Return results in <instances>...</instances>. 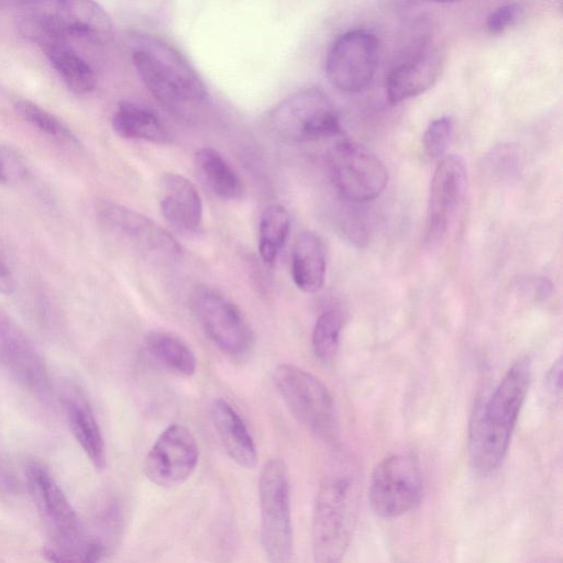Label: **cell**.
Wrapping results in <instances>:
<instances>
[{
  "label": "cell",
  "instance_id": "836d02e7",
  "mask_svg": "<svg viewBox=\"0 0 563 563\" xmlns=\"http://www.w3.org/2000/svg\"><path fill=\"white\" fill-rule=\"evenodd\" d=\"M561 374L562 363L561 360H559L555 364H553L552 368L548 373L547 378L548 386L553 394L561 391Z\"/></svg>",
  "mask_w": 563,
  "mask_h": 563
},
{
  "label": "cell",
  "instance_id": "9a60e30c",
  "mask_svg": "<svg viewBox=\"0 0 563 563\" xmlns=\"http://www.w3.org/2000/svg\"><path fill=\"white\" fill-rule=\"evenodd\" d=\"M444 67L441 49L427 37L413 43L386 77V93L391 103H400L430 89Z\"/></svg>",
  "mask_w": 563,
  "mask_h": 563
},
{
  "label": "cell",
  "instance_id": "d4e9b609",
  "mask_svg": "<svg viewBox=\"0 0 563 563\" xmlns=\"http://www.w3.org/2000/svg\"><path fill=\"white\" fill-rule=\"evenodd\" d=\"M53 68L74 92L84 95L96 87V76L90 65L67 44L44 51Z\"/></svg>",
  "mask_w": 563,
  "mask_h": 563
},
{
  "label": "cell",
  "instance_id": "9c48e42d",
  "mask_svg": "<svg viewBox=\"0 0 563 563\" xmlns=\"http://www.w3.org/2000/svg\"><path fill=\"white\" fill-rule=\"evenodd\" d=\"M422 494L419 466L409 455L385 457L372 473L368 503L377 517L396 518L415 509L421 503Z\"/></svg>",
  "mask_w": 563,
  "mask_h": 563
},
{
  "label": "cell",
  "instance_id": "4fadbf2b",
  "mask_svg": "<svg viewBox=\"0 0 563 563\" xmlns=\"http://www.w3.org/2000/svg\"><path fill=\"white\" fill-rule=\"evenodd\" d=\"M199 460V448L192 432L173 423L155 440L144 460L145 476L163 488L184 484L194 473Z\"/></svg>",
  "mask_w": 563,
  "mask_h": 563
},
{
  "label": "cell",
  "instance_id": "ba28073f",
  "mask_svg": "<svg viewBox=\"0 0 563 563\" xmlns=\"http://www.w3.org/2000/svg\"><path fill=\"white\" fill-rule=\"evenodd\" d=\"M273 377L286 406L301 424L321 437L334 433V402L321 380L294 364H279Z\"/></svg>",
  "mask_w": 563,
  "mask_h": 563
},
{
  "label": "cell",
  "instance_id": "44dd1931",
  "mask_svg": "<svg viewBox=\"0 0 563 563\" xmlns=\"http://www.w3.org/2000/svg\"><path fill=\"white\" fill-rule=\"evenodd\" d=\"M64 405L68 426L76 441L95 467L104 468L107 463L106 444L89 402L77 393H68Z\"/></svg>",
  "mask_w": 563,
  "mask_h": 563
},
{
  "label": "cell",
  "instance_id": "cb8c5ba5",
  "mask_svg": "<svg viewBox=\"0 0 563 563\" xmlns=\"http://www.w3.org/2000/svg\"><path fill=\"white\" fill-rule=\"evenodd\" d=\"M145 349L158 363L177 374L191 376L197 368L192 350L178 336L166 331H151L144 339Z\"/></svg>",
  "mask_w": 563,
  "mask_h": 563
},
{
  "label": "cell",
  "instance_id": "83f0119b",
  "mask_svg": "<svg viewBox=\"0 0 563 563\" xmlns=\"http://www.w3.org/2000/svg\"><path fill=\"white\" fill-rule=\"evenodd\" d=\"M342 330V317L336 310L323 311L317 319L311 346L314 355L322 361H330L336 354Z\"/></svg>",
  "mask_w": 563,
  "mask_h": 563
},
{
  "label": "cell",
  "instance_id": "6da1fadb",
  "mask_svg": "<svg viewBox=\"0 0 563 563\" xmlns=\"http://www.w3.org/2000/svg\"><path fill=\"white\" fill-rule=\"evenodd\" d=\"M131 57L143 85L170 115L185 123H197L207 114L208 89L174 46L156 36L136 35Z\"/></svg>",
  "mask_w": 563,
  "mask_h": 563
},
{
  "label": "cell",
  "instance_id": "f546056e",
  "mask_svg": "<svg viewBox=\"0 0 563 563\" xmlns=\"http://www.w3.org/2000/svg\"><path fill=\"white\" fill-rule=\"evenodd\" d=\"M454 131L451 117L442 115L431 121L422 135V150L431 161H440L446 154Z\"/></svg>",
  "mask_w": 563,
  "mask_h": 563
},
{
  "label": "cell",
  "instance_id": "d6a6232c",
  "mask_svg": "<svg viewBox=\"0 0 563 563\" xmlns=\"http://www.w3.org/2000/svg\"><path fill=\"white\" fill-rule=\"evenodd\" d=\"M15 288L14 275L7 263L5 258L0 253V292L9 295Z\"/></svg>",
  "mask_w": 563,
  "mask_h": 563
},
{
  "label": "cell",
  "instance_id": "1f68e13d",
  "mask_svg": "<svg viewBox=\"0 0 563 563\" xmlns=\"http://www.w3.org/2000/svg\"><path fill=\"white\" fill-rule=\"evenodd\" d=\"M523 8L516 2H508L495 8L487 16L486 29L490 34L498 35L517 23Z\"/></svg>",
  "mask_w": 563,
  "mask_h": 563
},
{
  "label": "cell",
  "instance_id": "4316f807",
  "mask_svg": "<svg viewBox=\"0 0 563 563\" xmlns=\"http://www.w3.org/2000/svg\"><path fill=\"white\" fill-rule=\"evenodd\" d=\"M290 230V216L280 205L267 207L258 224V253L266 264L278 258Z\"/></svg>",
  "mask_w": 563,
  "mask_h": 563
},
{
  "label": "cell",
  "instance_id": "f1b7e54d",
  "mask_svg": "<svg viewBox=\"0 0 563 563\" xmlns=\"http://www.w3.org/2000/svg\"><path fill=\"white\" fill-rule=\"evenodd\" d=\"M19 114L41 132L59 141L77 143L71 131L54 114L30 100H19L15 103Z\"/></svg>",
  "mask_w": 563,
  "mask_h": 563
},
{
  "label": "cell",
  "instance_id": "7402d4cb",
  "mask_svg": "<svg viewBox=\"0 0 563 563\" xmlns=\"http://www.w3.org/2000/svg\"><path fill=\"white\" fill-rule=\"evenodd\" d=\"M114 132L128 140L163 144L170 141V134L161 118L150 108L131 101H121L113 115Z\"/></svg>",
  "mask_w": 563,
  "mask_h": 563
},
{
  "label": "cell",
  "instance_id": "30bf717a",
  "mask_svg": "<svg viewBox=\"0 0 563 563\" xmlns=\"http://www.w3.org/2000/svg\"><path fill=\"white\" fill-rule=\"evenodd\" d=\"M191 308L206 335L219 350L241 356L253 346V332L239 307L210 286H199L191 295Z\"/></svg>",
  "mask_w": 563,
  "mask_h": 563
},
{
  "label": "cell",
  "instance_id": "e0dca14e",
  "mask_svg": "<svg viewBox=\"0 0 563 563\" xmlns=\"http://www.w3.org/2000/svg\"><path fill=\"white\" fill-rule=\"evenodd\" d=\"M25 475L38 511L48 528L47 539L67 538L85 532L66 495L42 464L29 463Z\"/></svg>",
  "mask_w": 563,
  "mask_h": 563
},
{
  "label": "cell",
  "instance_id": "7a4b0ae2",
  "mask_svg": "<svg viewBox=\"0 0 563 563\" xmlns=\"http://www.w3.org/2000/svg\"><path fill=\"white\" fill-rule=\"evenodd\" d=\"M531 380L529 357L516 361L489 399L470 423L468 459L479 475L494 473L503 463Z\"/></svg>",
  "mask_w": 563,
  "mask_h": 563
},
{
  "label": "cell",
  "instance_id": "52a82bcc",
  "mask_svg": "<svg viewBox=\"0 0 563 563\" xmlns=\"http://www.w3.org/2000/svg\"><path fill=\"white\" fill-rule=\"evenodd\" d=\"M328 164L332 184L344 201L355 205L372 201L387 186L388 170L380 158L345 136L331 146Z\"/></svg>",
  "mask_w": 563,
  "mask_h": 563
},
{
  "label": "cell",
  "instance_id": "3957f363",
  "mask_svg": "<svg viewBox=\"0 0 563 563\" xmlns=\"http://www.w3.org/2000/svg\"><path fill=\"white\" fill-rule=\"evenodd\" d=\"M20 32L43 48L67 43L70 36L108 42L112 21L95 1H40L24 3L18 15Z\"/></svg>",
  "mask_w": 563,
  "mask_h": 563
},
{
  "label": "cell",
  "instance_id": "603a6c76",
  "mask_svg": "<svg viewBox=\"0 0 563 563\" xmlns=\"http://www.w3.org/2000/svg\"><path fill=\"white\" fill-rule=\"evenodd\" d=\"M196 173L201 183L222 200H238L244 186L235 169L214 148L202 147L195 153Z\"/></svg>",
  "mask_w": 563,
  "mask_h": 563
},
{
  "label": "cell",
  "instance_id": "ffe728a7",
  "mask_svg": "<svg viewBox=\"0 0 563 563\" xmlns=\"http://www.w3.org/2000/svg\"><path fill=\"white\" fill-rule=\"evenodd\" d=\"M325 247L320 236L311 231L300 233L291 252V278L300 290L319 291L325 279Z\"/></svg>",
  "mask_w": 563,
  "mask_h": 563
},
{
  "label": "cell",
  "instance_id": "5b68a950",
  "mask_svg": "<svg viewBox=\"0 0 563 563\" xmlns=\"http://www.w3.org/2000/svg\"><path fill=\"white\" fill-rule=\"evenodd\" d=\"M269 125L283 140L295 143L344 137L339 113L327 92L317 86L301 88L269 112Z\"/></svg>",
  "mask_w": 563,
  "mask_h": 563
},
{
  "label": "cell",
  "instance_id": "484cf974",
  "mask_svg": "<svg viewBox=\"0 0 563 563\" xmlns=\"http://www.w3.org/2000/svg\"><path fill=\"white\" fill-rule=\"evenodd\" d=\"M103 551L102 542L87 532L48 539L44 545V555L51 563H98Z\"/></svg>",
  "mask_w": 563,
  "mask_h": 563
},
{
  "label": "cell",
  "instance_id": "5bb4252c",
  "mask_svg": "<svg viewBox=\"0 0 563 563\" xmlns=\"http://www.w3.org/2000/svg\"><path fill=\"white\" fill-rule=\"evenodd\" d=\"M467 187L466 163L460 155H445L434 169L428 200L424 243L433 245L446 233Z\"/></svg>",
  "mask_w": 563,
  "mask_h": 563
},
{
  "label": "cell",
  "instance_id": "ac0fdd59",
  "mask_svg": "<svg viewBox=\"0 0 563 563\" xmlns=\"http://www.w3.org/2000/svg\"><path fill=\"white\" fill-rule=\"evenodd\" d=\"M158 203L162 214L176 230L195 233L200 229L202 200L195 185L185 176L167 173L161 177Z\"/></svg>",
  "mask_w": 563,
  "mask_h": 563
},
{
  "label": "cell",
  "instance_id": "277c9868",
  "mask_svg": "<svg viewBox=\"0 0 563 563\" xmlns=\"http://www.w3.org/2000/svg\"><path fill=\"white\" fill-rule=\"evenodd\" d=\"M355 490L345 476L327 477L320 485L312 515L314 563H341L355 518Z\"/></svg>",
  "mask_w": 563,
  "mask_h": 563
},
{
  "label": "cell",
  "instance_id": "8992f818",
  "mask_svg": "<svg viewBox=\"0 0 563 563\" xmlns=\"http://www.w3.org/2000/svg\"><path fill=\"white\" fill-rule=\"evenodd\" d=\"M261 541L271 563H290L292 525L288 471L279 457L268 460L258 477Z\"/></svg>",
  "mask_w": 563,
  "mask_h": 563
},
{
  "label": "cell",
  "instance_id": "d6986e66",
  "mask_svg": "<svg viewBox=\"0 0 563 563\" xmlns=\"http://www.w3.org/2000/svg\"><path fill=\"white\" fill-rule=\"evenodd\" d=\"M213 428L228 455L244 468L257 465L254 440L239 412L223 398L213 400L210 407Z\"/></svg>",
  "mask_w": 563,
  "mask_h": 563
},
{
  "label": "cell",
  "instance_id": "4dcf8cb0",
  "mask_svg": "<svg viewBox=\"0 0 563 563\" xmlns=\"http://www.w3.org/2000/svg\"><path fill=\"white\" fill-rule=\"evenodd\" d=\"M27 173L24 157L16 150L0 145V184L21 183L27 176Z\"/></svg>",
  "mask_w": 563,
  "mask_h": 563
},
{
  "label": "cell",
  "instance_id": "8fae6325",
  "mask_svg": "<svg viewBox=\"0 0 563 563\" xmlns=\"http://www.w3.org/2000/svg\"><path fill=\"white\" fill-rule=\"evenodd\" d=\"M378 63L379 41L376 34L366 29H354L332 43L325 58V74L340 91L360 92L372 82Z\"/></svg>",
  "mask_w": 563,
  "mask_h": 563
},
{
  "label": "cell",
  "instance_id": "2e32d148",
  "mask_svg": "<svg viewBox=\"0 0 563 563\" xmlns=\"http://www.w3.org/2000/svg\"><path fill=\"white\" fill-rule=\"evenodd\" d=\"M0 365L24 387L45 396L49 380L32 341L0 307Z\"/></svg>",
  "mask_w": 563,
  "mask_h": 563
},
{
  "label": "cell",
  "instance_id": "7c38bea8",
  "mask_svg": "<svg viewBox=\"0 0 563 563\" xmlns=\"http://www.w3.org/2000/svg\"><path fill=\"white\" fill-rule=\"evenodd\" d=\"M102 223L143 258L162 264L181 256L180 244L148 217L111 201L98 206Z\"/></svg>",
  "mask_w": 563,
  "mask_h": 563
}]
</instances>
